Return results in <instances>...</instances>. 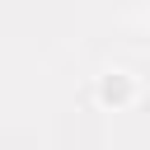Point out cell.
<instances>
[{
	"instance_id": "6da1fadb",
	"label": "cell",
	"mask_w": 150,
	"mask_h": 150,
	"mask_svg": "<svg viewBox=\"0 0 150 150\" xmlns=\"http://www.w3.org/2000/svg\"><path fill=\"white\" fill-rule=\"evenodd\" d=\"M98 98H103V103H122V98H131V80H127L122 70H108V75L98 80Z\"/></svg>"
}]
</instances>
